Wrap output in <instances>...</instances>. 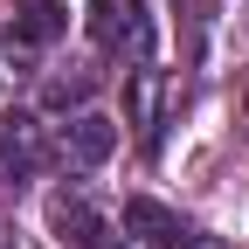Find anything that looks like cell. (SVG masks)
Masks as SVG:
<instances>
[{"mask_svg":"<svg viewBox=\"0 0 249 249\" xmlns=\"http://www.w3.org/2000/svg\"><path fill=\"white\" fill-rule=\"evenodd\" d=\"M160 97H166V76L139 62V70L124 76V118H132V132H139L145 145L160 139Z\"/></svg>","mask_w":249,"mask_h":249,"instance_id":"3957f363","label":"cell"},{"mask_svg":"<svg viewBox=\"0 0 249 249\" xmlns=\"http://www.w3.org/2000/svg\"><path fill=\"white\" fill-rule=\"evenodd\" d=\"M166 249H222L214 235H180V242H166Z\"/></svg>","mask_w":249,"mask_h":249,"instance_id":"ba28073f","label":"cell"},{"mask_svg":"<svg viewBox=\"0 0 249 249\" xmlns=\"http://www.w3.org/2000/svg\"><path fill=\"white\" fill-rule=\"evenodd\" d=\"M90 83H97L90 70H76V76H49V90H42V97L62 111V104H83V97H90Z\"/></svg>","mask_w":249,"mask_h":249,"instance_id":"52a82bcc","label":"cell"},{"mask_svg":"<svg viewBox=\"0 0 249 249\" xmlns=\"http://www.w3.org/2000/svg\"><path fill=\"white\" fill-rule=\"evenodd\" d=\"M90 42H97L104 55H124V62H145L152 55V7L145 0H90Z\"/></svg>","mask_w":249,"mask_h":249,"instance_id":"6da1fadb","label":"cell"},{"mask_svg":"<svg viewBox=\"0 0 249 249\" xmlns=\"http://www.w3.org/2000/svg\"><path fill=\"white\" fill-rule=\"evenodd\" d=\"M42 118L35 111H7L0 118V187H14V180H28L42 166Z\"/></svg>","mask_w":249,"mask_h":249,"instance_id":"7a4b0ae2","label":"cell"},{"mask_svg":"<svg viewBox=\"0 0 249 249\" xmlns=\"http://www.w3.org/2000/svg\"><path fill=\"white\" fill-rule=\"evenodd\" d=\"M49 229L62 235V242H76V249H90V242H104L111 229H104V214L90 208V194H55L49 201Z\"/></svg>","mask_w":249,"mask_h":249,"instance_id":"277c9868","label":"cell"},{"mask_svg":"<svg viewBox=\"0 0 249 249\" xmlns=\"http://www.w3.org/2000/svg\"><path fill=\"white\" fill-rule=\"evenodd\" d=\"M124 235H139V242H152V249H166V242H180L187 229H180V214L160 208V201H124Z\"/></svg>","mask_w":249,"mask_h":249,"instance_id":"8992f818","label":"cell"},{"mask_svg":"<svg viewBox=\"0 0 249 249\" xmlns=\"http://www.w3.org/2000/svg\"><path fill=\"white\" fill-rule=\"evenodd\" d=\"M90 249H124V235H104V242H90Z\"/></svg>","mask_w":249,"mask_h":249,"instance_id":"9c48e42d","label":"cell"},{"mask_svg":"<svg viewBox=\"0 0 249 249\" xmlns=\"http://www.w3.org/2000/svg\"><path fill=\"white\" fill-rule=\"evenodd\" d=\"M62 152H70L76 166H104L111 152H118V124H111V118H97V111H83L70 132H62Z\"/></svg>","mask_w":249,"mask_h":249,"instance_id":"5b68a950","label":"cell"},{"mask_svg":"<svg viewBox=\"0 0 249 249\" xmlns=\"http://www.w3.org/2000/svg\"><path fill=\"white\" fill-rule=\"evenodd\" d=\"M0 249H7V229H0Z\"/></svg>","mask_w":249,"mask_h":249,"instance_id":"30bf717a","label":"cell"}]
</instances>
